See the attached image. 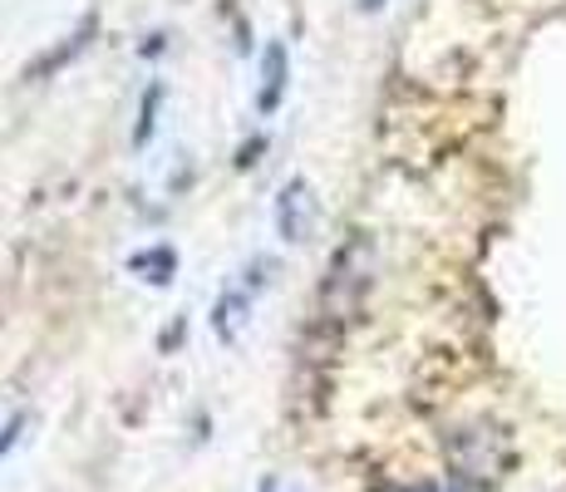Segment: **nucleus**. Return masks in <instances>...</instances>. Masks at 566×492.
I'll list each match as a JSON object with an SVG mask.
<instances>
[{"mask_svg":"<svg viewBox=\"0 0 566 492\" xmlns=\"http://www.w3.org/2000/svg\"><path fill=\"white\" fill-rule=\"evenodd\" d=\"M276 232L286 237V242H301V237L311 232V188L306 182H286L276 197Z\"/></svg>","mask_w":566,"mask_h":492,"instance_id":"nucleus-1","label":"nucleus"},{"mask_svg":"<svg viewBox=\"0 0 566 492\" xmlns=\"http://www.w3.org/2000/svg\"><path fill=\"white\" fill-rule=\"evenodd\" d=\"M281 94H286V45H281V40H271V45H266V64H261L256 108H261V114H276Z\"/></svg>","mask_w":566,"mask_h":492,"instance_id":"nucleus-2","label":"nucleus"},{"mask_svg":"<svg viewBox=\"0 0 566 492\" xmlns=\"http://www.w3.org/2000/svg\"><path fill=\"white\" fill-rule=\"evenodd\" d=\"M134 271H154V281L158 286H168L172 281V251L168 247H154V251H138L134 261H128Z\"/></svg>","mask_w":566,"mask_h":492,"instance_id":"nucleus-3","label":"nucleus"},{"mask_svg":"<svg viewBox=\"0 0 566 492\" xmlns=\"http://www.w3.org/2000/svg\"><path fill=\"white\" fill-rule=\"evenodd\" d=\"M20 423H25V419H10V423H6V429H0V453H6V448H10V443H15V439H20Z\"/></svg>","mask_w":566,"mask_h":492,"instance_id":"nucleus-4","label":"nucleus"},{"mask_svg":"<svg viewBox=\"0 0 566 492\" xmlns=\"http://www.w3.org/2000/svg\"><path fill=\"white\" fill-rule=\"evenodd\" d=\"M360 6H365V10H379V6H385V0H360Z\"/></svg>","mask_w":566,"mask_h":492,"instance_id":"nucleus-5","label":"nucleus"},{"mask_svg":"<svg viewBox=\"0 0 566 492\" xmlns=\"http://www.w3.org/2000/svg\"><path fill=\"white\" fill-rule=\"evenodd\" d=\"M409 492H443V488H409Z\"/></svg>","mask_w":566,"mask_h":492,"instance_id":"nucleus-6","label":"nucleus"}]
</instances>
